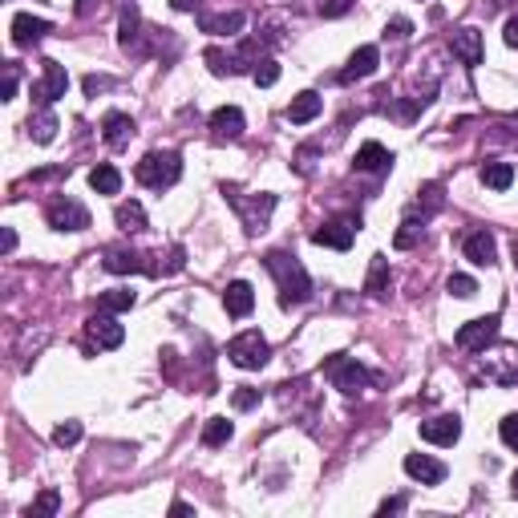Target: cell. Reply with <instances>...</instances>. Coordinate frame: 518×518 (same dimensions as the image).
Here are the masks:
<instances>
[{
  "instance_id": "1",
  "label": "cell",
  "mask_w": 518,
  "mask_h": 518,
  "mask_svg": "<svg viewBox=\"0 0 518 518\" xmlns=\"http://www.w3.org/2000/svg\"><path fill=\"white\" fill-rule=\"evenodd\" d=\"M264 267L275 275V288H280L283 304H304V300L312 296V275L304 272V264L292 252H267Z\"/></svg>"
},
{
  "instance_id": "2",
  "label": "cell",
  "mask_w": 518,
  "mask_h": 518,
  "mask_svg": "<svg viewBox=\"0 0 518 518\" xmlns=\"http://www.w3.org/2000/svg\"><path fill=\"white\" fill-rule=\"evenodd\" d=\"M134 175H138V183L150 187V191H167V187H175L178 178H183V158H178L175 150H150L134 167Z\"/></svg>"
},
{
  "instance_id": "3",
  "label": "cell",
  "mask_w": 518,
  "mask_h": 518,
  "mask_svg": "<svg viewBox=\"0 0 518 518\" xmlns=\"http://www.w3.org/2000/svg\"><path fill=\"white\" fill-rule=\"evenodd\" d=\"M223 198H227V203L239 211V219H244V231H247V235L264 231L267 219H272V211H275V195H267V191H259V195L247 198L244 191H239V187H223Z\"/></svg>"
},
{
  "instance_id": "4",
  "label": "cell",
  "mask_w": 518,
  "mask_h": 518,
  "mask_svg": "<svg viewBox=\"0 0 518 518\" xmlns=\"http://www.w3.org/2000/svg\"><path fill=\"white\" fill-rule=\"evenodd\" d=\"M324 377L332 381V388H341V393H365L369 388V369L360 365V360L344 357V352H336V357L324 360Z\"/></svg>"
},
{
  "instance_id": "5",
  "label": "cell",
  "mask_w": 518,
  "mask_h": 518,
  "mask_svg": "<svg viewBox=\"0 0 518 518\" xmlns=\"http://www.w3.org/2000/svg\"><path fill=\"white\" fill-rule=\"evenodd\" d=\"M227 360L239 369H264L267 360H272V344H267L255 328H247V332H239L235 341L227 344Z\"/></svg>"
},
{
  "instance_id": "6",
  "label": "cell",
  "mask_w": 518,
  "mask_h": 518,
  "mask_svg": "<svg viewBox=\"0 0 518 518\" xmlns=\"http://www.w3.org/2000/svg\"><path fill=\"white\" fill-rule=\"evenodd\" d=\"M85 341H90V349L110 352V349H118V344L126 341V328L118 324L114 312H98V316L85 321Z\"/></svg>"
},
{
  "instance_id": "7",
  "label": "cell",
  "mask_w": 518,
  "mask_h": 518,
  "mask_svg": "<svg viewBox=\"0 0 518 518\" xmlns=\"http://www.w3.org/2000/svg\"><path fill=\"white\" fill-rule=\"evenodd\" d=\"M45 219L53 231H85L90 227V211H85L77 198H65V195L45 206Z\"/></svg>"
},
{
  "instance_id": "8",
  "label": "cell",
  "mask_w": 518,
  "mask_h": 518,
  "mask_svg": "<svg viewBox=\"0 0 518 518\" xmlns=\"http://www.w3.org/2000/svg\"><path fill=\"white\" fill-rule=\"evenodd\" d=\"M498 312L494 316H478V321H465L462 328H457V349L465 352H486V344L498 341Z\"/></svg>"
},
{
  "instance_id": "9",
  "label": "cell",
  "mask_w": 518,
  "mask_h": 518,
  "mask_svg": "<svg viewBox=\"0 0 518 518\" xmlns=\"http://www.w3.org/2000/svg\"><path fill=\"white\" fill-rule=\"evenodd\" d=\"M65 90H69V73H65V65H57V62H41V82L33 85V101H37L41 110H49L57 98H65Z\"/></svg>"
},
{
  "instance_id": "10",
  "label": "cell",
  "mask_w": 518,
  "mask_h": 518,
  "mask_svg": "<svg viewBox=\"0 0 518 518\" xmlns=\"http://www.w3.org/2000/svg\"><path fill=\"white\" fill-rule=\"evenodd\" d=\"M49 33H53V24L41 21V16H33V13H16V16H13V45H16V49L41 45Z\"/></svg>"
},
{
  "instance_id": "11",
  "label": "cell",
  "mask_w": 518,
  "mask_h": 518,
  "mask_svg": "<svg viewBox=\"0 0 518 518\" xmlns=\"http://www.w3.org/2000/svg\"><path fill=\"white\" fill-rule=\"evenodd\" d=\"M352 239H357V223L352 219H332V223H321V227L312 231V244L332 247V252H349Z\"/></svg>"
},
{
  "instance_id": "12",
  "label": "cell",
  "mask_w": 518,
  "mask_h": 518,
  "mask_svg": "<svg viewBox=\"0 0 518 518\" xmlns=\"http://www.w3.org/2000/svg\"><path fill=\"white\" fill-rule=\"evenodd\" d=\"M377 65H381V49H377V45H360L357 53L349 57V65L341 69V85L365 82V77H373V73H377Z\"/></svg>"
},
{
  "instance_id": "13",
  "label": "cell",
  "mask_w": 518,
  "mask_h": 518,
  "mask_svg": "<svg viewBox=\"0 0 518 518\" xmlns=\"http://www.w3.org/2000/svg\"><path fill=\"white\" fill-rule=\"evenodd\" d=\"M457 437H462V417H454V413H442V417H434V421H421V442L454 446Z\"/></svg>"
},
{
  "instance_id": "14",
  "label": "cell",
  "mask_w": 518,
  "mask_h": 518,
  "mask_svg": "<svg viewBox=\"0 0 518 518\" xmlns=\"http://www.w3.org/2000/svg\"><path fill=\"white\" fill-rule=\"evenodd\" d=\"M244 110L239 106H219L211 114V134H215V142H235L239 134H244Z\"/></svg>"
},
{
  "instance_id": "15",
  "label": "cell",
  "mask_w": 518,
  "mask_h": 518,
  "mask_svg": "<svg viewBox=\"0 0 518 518\" xmlns=\"http://www.w3.org/2000/svg\"><path fill=\"white\" fill-rule=\"evenodd\" d=\"M405 474H409L413 482H421V486H437V482L446 478V465L429 454H409L405 457Z\"/></svg>"
},
{
  "instance_id": "16",
  "label": "cell",
  "mask_w": 518,
  "mask_h": 518,
  "mask_svg": "<svg viewBox=\"0 0 518 518\" xmlns=\"http://www.w3.org/2000/svg\"><path fill=\"white\" fill-rule=\"evenodd\" d=\"M450 49H454V57L462 65H482V33L478 29H470V24H465V29H457L454 37H450Z\"/></svg>"
},
{
  "instance_id": "17",
  "label": "cell",
  "mask_w": 518,
  "mask_h": 518,
  "mask_svg": "<svg viewBox=\"0 0 518 518\" xmlns=\"http://www.w3.org/2000/svg\"><path fill=\"white\" fill-rule=\"evenodd\" d=\"M223 308H227V316H235V321L252 316V308H255V292H252V283H247V280L227 283V292H223Z\"/></svg>"
},
{
  "instance_id": "18",
  "label": "cell",
  "mask_w": 518,
  "mask_h": 518,
  "mask_svg": "<svg viewBox=\"0 0 518 518\" xmlns=\"http://www.w3.org/2000/svg\"><path fill=\"white\" fill-rule=\"evenodd\" d=\"M462 252H465V259H470V264L490 267V264L498 259V244H494V235H490V231H474V235H465Z\"/></svg>"
},
{
  "instance_id": "19",
  "label": "cell",
  "mask_w": 518,
  "mask_h": 518,
  "mask_svg": "<svg viewBox=\"0 0 518 518\" xmlns=\"http://www.w3.org/2000/svg\"><path fill=\"white\" fill-rule=\"evenodd\" d=\"M321 110H324V98L316 90H304V93H296L292 98V106H288V122L292 126H308L312 118H321Z\"/></svg>"
},
{
  "instance_id": "20",
  "label": "cell",
  "mask_w": 518,
  "mask_h": 518,
  "mask_svg": "<svg viewBox=\"0 0 518 518\" xmlns=\"http://www.w3.org/2000/svg\"><path fill=\"white\" fill-rule=\"evenodd\" d=\"M357 170H369V175H388V170H393V150H385L381 142H365L357 150Z\"/></svg>"
},
{
  "instance_id": "21",
  "label": "cell",
  "mask_w": 518,
  "mask_h": 518,
  "mask_svg": "<svg viewBox=\"0 0 518 518\" xmlns=\"http://www.w3.org/2000/svg\"><path fill=\"white\" fill-rule=\"evenodd\" d=\"M101 138H106V146H114V150H122L130 146V138H134V118L130 114H106L101 118Z\"/></svg>"
},
{
  "instance_id": "22",
  "label": "cell",
  "mask_w": 518,
  "mask_h": 518,
  "mask_svg": "<svg viewBox=\"0 0 518 518\" xmlns=\"http://www.w3.org/2000/svg\"><path fill=\"white\" fill-rule=\"evenodd\" d=\"M118 41H122L126 53H134V57L146 53L142 49V16H138L134 5H122V33H118Z\"/></svg>"
},
{
  "instance_id": "23",
  "label": "cell",
  "mask_w": 518,
  "mask_h": 518,
  "mask_svg": "<svg viewBox=\"0 0 518 518\" xmlns=\"http://www.w3.org/2000/svg\"><path fill=\"white\" fill-rule=\"evenodd\" d=\"M101 267H106L110 275H130V272H154V267L146 264L142 255H138V252H126V247H110V252H106V264H101Z\"/></svg>"
},
{
  "instance_id": "24",
  "label": "cell",
  "mask_w": 518,
  "mask_h": 518,
  "mask_svg": "<svg viewBox=\"0 0 518 518\" xmlns=\"http://www.w3.org/2000/svg\"><path fill=\"white\" fill-rule=\"evenodd\" d=\"M482 183L490 187V191H511V183H514V167L511 162H482Z\"/></svg>"
},
{
  "instance_id": "25",
  "label": "cell",
  "mask_w": 518,
  "mask_h": 518,
  "mask_svg": "<svg viewBox=\"0 0 518 518\" xmlns=\"http://www.w3.org/2000/svg\"><path fill=\"white\" fill-rule=\"evenodd\" d=\"M90 187L98 195H118V191H122V170L110 167V162H101V167L90 170Z\"/></svg>"
},
{
  "instance_id": "26",
  "label": "cell",
  "mask_w": 518,
  "mask_h": 518,
  "mask_svg": "<svg viewBox=\"0 0 518 518\" xmlns=\"http://www.w3.org/2000/svg\"><path fill=\"white\" fill-rule=\"evenodd\" d=\"M244 29V13H219V16H203V33L211 37H235Z\"/></svg>"
},
{
  "instance_id": "27",
  "label": "cell",
  "mask_w": 518,
  "mask_h": 518,
  "mask_svg": "<svg viewBox=\"0 0 518 518\" xmlns=\"http://www.w3.org/2000/svg\"><path fill=\"white\" fill-rule=\"evenodd\" d=\"M114 219H118V227L130 231V235H138V231H146V211H142V203H118V211H114Z\"/></svg>"
},
{
  "instance_id": "28",
  "label": "cell",
  "mask_w": 518,
  "mask_h": 518,
  "mask_svg": "<svg viewBox=\"0 0 518 518\" xmlns=\"http://www.w3.org/2000/svg\"><path fill=\"white\" fill-rule=\"evenodd\" d=\"M365 292H369V296H377V300H381L385 292H388V259H385V255H373V264H369Z\"/></svg>"
},
{
  "instance_id": "29",
  "label": "cell",
  "mask_w": 518,
  "mask_h": 518,
  "mask_svg": "<svg viewBox=\"0 0 518 518\" xmlns=\"http://www.w3.org/2000/svg\"><path fill=\"white\" fill-rule=\"evenodd\" d=\"M29 138L33 142H41V146H49L57 138V118H53V110H41L37 118H29Z\"/></svg>"
},
{
  "instance_id": "30",
  "label": "cell",
  "mask_w": 518,
  "mask_h": 518,
  "mask_svg": "<svg viewBox=\"0 0 518 518\" xmlns=\"http://www.w3.org/2000/svg\"><path fill=\"white\" fill-rule=\"evenodd\" d=\"M134 304H138V296L130 288H110V292H101V300H98L101 312H130Z\"/></svg>"
},
{
  "instance_id": "31",
  "label": "cell",
  "mask_w": 518,
  "mask_h": 518,
  "mask_svg": "<svg viewBox=\"0 0 518 518\" xmlns=\"http://www.w3.org/2000/svg\"><path fill=\"white\" fill-rule=\"evenodd\" d=\"M231 434H235V426H231L227 417H211L203 426V446H211V450H215V446H227Z\"/></svg>"
},
{
  "instance_id": "32",
  "label": "cell",
  "mask_w": 518,
  "mask_h": 518,
  "mask_svg": "<svg viewBox=\"0 0 518 518\" xmlns=\"http://www.w3.org/2000/svg\"><path fill=\"white\" fill-rule=\"evenodd\" d=\"M252 82L259 85V90H267V85H275L280 82V62L275 57H264L255 69H252Z\"/></svg>"
},
{
  "instance_id": "33",
  "label": "cell",
  "mask_w": 518,
  "mask_h": 518,
  "mask_svg": "<svg viewBox=\"0 0 518 518\" xmlns=\"http://www.w3.org/2000/svg\"><path fill=\"white\" fill-rule=\"evenodd\" d=\"M446 292L457 300H470L474 292H478V280H474V275H450V280H446Z\"/></svg>"
},
{
  "instance_id": "34",
  "label": "cell",
  "mask_w": 518,
  "mask_h": 518,
  "mask_svg": "<svg viewBox=\"0 0 518 518\" xmlns=\"http://www.w3.org/2000/svg\"><path fill=\"white\" fill-rule=\"evenodd\" d=\"M53 442L57 446H77L82 442V421H62V426L53 429Z\"/></svg>"
},
{
  "instance_id": "35",
  "label": "cell",
  "mask_w": 518,
  "mask_h": 518,
  "mask_svg": "<svg viewBox=\"0 0 518 518\" xmlns=\"http://www.w3.org/2000/svg\"><path fill=\"white\" fill-rule=\"evenodd\" d=\"M57 511H62V498H57V490H45V494L29 506V518L33 514H57Z\"/></svg>"
},
{
  "instance_id": "36",
  "label": "cell",
  "mask_w": 518,
  "mask_h": 518,
  "mask_svg": "<svg viewBox=\"0 0 518 518\" xmlns=\"http://www.w3.org/2000/svg\"><path fill=\"white\" fill-rule=\"evenodd\" d=\"M417 239H421V223L405 219V223H401V231H397V239H393V244L405 252V247H413V244H417Z\"/></svg>"
},
{
  "instance_id": "37",
  "label": "cell",
  "mask_w": 518,
  "mask_h": 518,
  "mask_svg": "<svg viewBox=\"0 0 518 518\" xmlns=\"http://www.w3.org/2000/svg\"><path fill=\"white\" fill-rule=\"evenodd\" d=\"M498 434H503V446H506V450H514V454H518V413H511V417H503Z\"/></svg>"
},
{
  "instance_id": "38",
  "label": "cell",
  "mask_w": 518,
  "mask_h": 518,
  "mask_svg": "<svg viewBox=\"0 0 518 518\" xmlns=\"http://www.w3.org/2000/svg\"><path fill=\"white\" fill-rule=\"evenodd\" d=\"M316 8H321V16H328V21H332V16H344L352 8V0H316Z\"/></svg>"
},
{
  "instance_id": "39",
  "label": "cell",
  "mask_w": 518,
  "mask_h": 518,
  "mask_svg": "<svg viewBox=\"0 0 518 518\" xmlns=\"http://www.w3.org/2000/svg\"><path fill=\"white\" fill-rule=\"evenodd\" d=\"M110 85H114L110 77H98V73L85 77V93H90V98H98V93H101V90H110Z\"/></svg>"
},
{
  "instance_id": "40",
  "label": "cell",
  "mask_w": 518,
  "mask_h": 518,
  "mask_svg": "<svg viewBox=\"0 0 518 518\" xmlns=\"http://www.w3.org/2000/svg\"><path fill=\"white\" fill-rule=\"evenodd\" d=\"M231 401H235V409H252V405L259 401V388H239Z\"/></svg>"
},
{
  "instance_id": "41",
  "label": "cell",
  "mask_w": 518,
  "mask_h": 518,
  "mask_svg": "<svg viewBox=\"0 0 518 518\" xmlns=\"http://www.w3.org/2000/svg\"><path fill=\"white\" fill-rule=\"evenodd\" d=\"M101 8H106V0H77L73 13L77 16H93V13H101Z\"/></svg>"
},
{
  "instance_id": "42",
  "label": "cell",
  "mask_w": 518,
  "mask_h": 518,
  "mask_svg": "<svg viewBox=\"0 0 518 518\" xmlns=\"http://www.w3.org/2000/svg\"><path fill=\"white\" fill-rule=\"evenodd\" d=\"M13 93H16V65H5V90H0V98L13 101Z\"/></svg>"
},
{
  "instance_id": "43",
  "label": "cell",
  "mask_w": 518,
  "mask_h": 518,
  "mask_svg": "<svg viewBox=\"0 0 518 518\" xmlns=\"http://www.w3.org/2000/svg\"><path fill=\"white\" fill-rule=\"evenodd\" d=\"M503 41H506V45H511V49H518V13L511 16V21H506V29H503Z\"/></svg>"
},
{
  "instance_id": "44",
  "label": "cell",
  "mask_w": 518,
  "mask_h": 518,
  "mask_svg": "<svg viewBox=\"0 0 518 518\" xmlns=\"http://www.w3.org/2000/svg\"><path fill=\"white\" fill-rule=\"evenodd\" d=\"M385 33H393V37H409L413 24L405 21V16H397V21H388V29H385Z\"/></svg>"
},
{
  "instance_id": "45",
  "label": "cell",
  "mask_w": 518,
  "mask_h": 518,
  "mask_svg": "<svg viewBox=\"0 0 518 518\" xmlns=\"http://www.w3.org/2000/svg\"><path fill=\"white\" fill-rule=\"evenodd\" d=\"M0 247H5V255H13V247H16V231H13V227H5V239H0Z\"/></svg>"
},
{
  "instance_id": "46",
  "label": "cell",
  "mask_w": 518,
  "mask_h": 518,
  "mask_svg": "<svg viewBox=\"0 0 518 518\" xmlns=\"http://www.w3.org/2000/svg\"><path fill=\"white\" fill-rule=\"evenodd\" d=\"M405 511V498H388V503H381V514H397Z\"/></svg>"
},
{
  "instance_id": "47",
  "label": "cell",
  "mask_w": 518,
  "mask_h": 518,
  "mask_svg": "<svg viewBox=\"0 0 518 518\" xmlns=\"http://www.w3.org/2000/svg\"><path fill=\"white\" fill-rule=\"evenodd\" d=\"M170 5H175V8H178V13H191V8L198 5V0H170Z\"/></svg>"
},
{
  "instance_id": "48",
  "label": "cell",
  "mask_w": 518,
  "mask_h": 518,
  "mask_svg": "<svg viewBox=\"0 0 518 518\" xmlns=\"http://www.w3.org/2000/svg\"><path fill=\"white\" fill-rule=\"evenodd\" d=\"M490 5H494V8H506V5H514V0H490Z\"/></svg>"
},
{
  "instance_id": "49",
  "label": "cell",
  "mask_w": 518,
  "mask_h": 518,
  "mask_svg": "<svg viewBox=\"0 0 518 518\" xmlns=\"http://www.w3.org/2000/svg\"><path fill=\"white\" fill-rule=\"evenodd\" d=\"M511 486H514V498H518V474H514V482H511Z\"/></svg>"
},
{
  "instance_id": "50",
  "label": "cell",
  "mask_w": 518,
  "mask_h": 518,
  "mask_svg": "<svg viewBox=\"0 0 518 518\" xmlns=\"http://www.w3.org/2000/svg\"><path fill=\"white\" fill-rule=\"evenodd\" d=\"M514 264H518V239H514Z\"/></svg>"
},
{
  "instance_id": "51",
  "label": "cell",
  "mask_w": 518,
  "mask_h": 518,
  "mask_svg": "<svg viewBox=\"0 0 518 518\" xmlns=\"http://www.w3.org/2000/svg\"><path fill=\"white\" fill-rule=\"evenodd\" d=\"M511 138H514V142H518V122H514V134H511Z\"/></svg>"
}]
</instances>
